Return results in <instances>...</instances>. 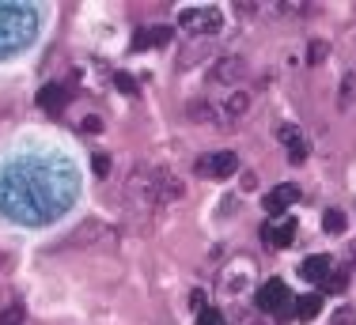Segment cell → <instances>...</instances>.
<instances>
[{"instance_id": "cell-1", "label": "cell", "mask_w": 356, "mask_h": 325, "mask_svg": "<svg viewBox=\"0 0 356 325\" xmlns=\"http://www.w3.org/2000/svg\"><path fill=\"white\" fill-rule=\"evenodd\" d=\"M258 310L273 314V318H288V314H296L292 292H288L284 280H266V284L258 288Z\"/></svg>"}, {"instance_id": "cell-2", "label": "cell", "mask_w": 356, "mask_h": 325, "mask_svg": "<svg viewBox=\"0 0 356 325\" xmlns=\"http://www.w3.org/2000/svg\"><path fill=\"white\" fill-rule=\"evenodd\" d=\"M178 27L186 34H216L224 27V15H220V8H182L178 12Z\"/></svg>"}, {"instance_id": "cell-3", "label": "cell", "mask_w": 356, "mask_h": 325, "mask_svg": "<svg viewBox=\"0 0 356 325\" xmlns=\"http://www.w3.org/2000/svg\"><path fill=\"white\" fill-rule=\"evenodd\" d=\"M186 190H182V182L171 174V170H152L148 174V185H144V197H148L152 204H175L178 197H182Z\"/></svg>"}, {"instance_id": "cell-4", "label": "cell", "mask_w": 356, "mask_h": 325, "mask_svg": "<svg viewBox=\"0 0 356 325\" xmlns=\"http://www.w3.org/2000/svg\"><path fill=\"white\" fill-rule=\"evenodd\" d=\"M239 170V156L235 151H213V156L197 159V174L201 178H213V182H224Z\"/></svg>"}, {"instance_id": "cell-5", "label": "cell", "mask_w": 356, "mask_h": 325, "mask_svg": "<svg viewBox=\"0 0 356 325\" xmlns=\"http://www.w3.org/2000/svg\"><path fill=\"white\" fill-rule=\"evenodd\" d=\"M261 238H266L269 250H284V246H292V238H296V219H292V216H273L269 224H261Z\"/></svg>"}, {"instance_id": "cell-6", "label": "cell", "mask_w": 356, "mask_h": 325, "mask_svg": "<svg viewBox=\"0 0 356 325\" xmlns=\"http://www.w3.org/2000/svg\"><path fill=\"white\" fill-rule=\"evenodd\" d=\"M296 201H300V185L284 182V185H277V190L266 193V212L269 216H284V208H292Z\"/></svg>"}, {"instance_id": "cell-7", "label": "cell", "mask_w": 356, "mask_h": 325, "mask_svg": "<svg viewBox=\"0 0 356 325\" xmlns=\"http://www.w3.org/2000/svg\"><path fill=\"white\" fill-rule=\"evenodd\" d=\"M277 140L288 148V159H292V162L307 159V140H303V133L296 129V125H281V129H277Z\"/></svg>"}, {"instance_id": "cell-8", "label": "cell", "mask_w": 356, "mask_h": 325, "mask_svg": "<svg viewBox=\"0 0 356 325\" xmlns=\"http://www.w3.org/2000/svg\"><path fill=\"white\" fill-rule=\"evenodd\" d=\"M330 272H334V261H330L326 253H315V258H307L300 265V276L307 280V284H326Z\"/></svg>"}, {"instance_id": "cell-9", "label": "cell", "mask_w": 356, "mask_h": 325, "mask_svg": "<svg viewBox=\"0 0 356 325\" xmlns=\"http://www.w3.org/2000/svg\"><path fill=\"white\" fill-rule=\"evenodd\" d=\"M243 57H220V61L213 65V76H209V80L213 83H235L243 76Z\"/></svg>"}, {"instance_id": "cell-10", "label": "cell", "mask_w": 356, "mask_h": 325, "mask_svg": "<svg viewBox=\"0 0 356 325\" xmlns=\"http://www.w3.org/2000/svg\"><path fill=\"white\" fill-rule=\"evenodd\" d=\"M65 102H69V91H65L61 83H46V88L38 91V106L49 110V114H61Z\"/></svg>"}, {"instance_id": "cell-11", "label": "cell", "mask_w": 356, "mask_h": 325, "mask_svg": "<svg viewBox=\"0 0 356 325\" xmlns=\"http://www.w3.org/2000/svg\"><path fill=\"white\" fill-rule=\"evenodd\" d=\"M171 42V27H140L133 38V49H152V46H167Z\"/></svg>"}, {"instance_id": "cell-12", "label": "cell", "mask_w": 356, "mask_h": 325, "mask_svg": "<svg viewBox=\"0 0 356 325\" xmlns=\"http://www.w3.org/2000/svg\"><path fill=\"white\" fill-rule=\"evenodd\" d=\"M318 310H322V295L318 292H307V295L296 299V318H300V322L318 318Z\"/></svg>"}, {"instance_id": "cell-13", "label": "cell", "mask_w": 356, "mask_h": 325, "mask_svg": "<svg viewBox=\"0 0 356 325\" xmlns=\"http://www.w3.org/2000/svg\"><path fill=\"white\" fill-rule=\"evenodd\" d=\"M247 110H250V95H247V91H235V95L224 102V117H227V122H239Z\"/></svg>"}, {"instance_id": "cell-14", "label": "cell", "mask_w": 356, "mask_h": 325, "mask_svg": "<svg viewBox=\"0 0 356 325\" xmlns=\"http://www.w3.org/2000/svg\"><path fill=\"white\" fill-rule=\"evenodd\" d=\"M250 276H254V269H250V261H243V265H232V272H227V284H224V288H227V292H232V295H235V292H239V288H243V284H247V280H250Z\"/></svg>"}, {"instance_id": "cell-15", "label": "cell", "mask_w": 356, "mask_h": 325, "mask_svg": "<svg viewBox=\"0 0 356 325\" xmlns=\"http://www.w3.org/2000/svg\"><path fill=\"white\" fill-rule=\"evenodd\" d=\"M345 288H349V269H334L326 276V284H322V292L337 295V292H345Z\"/></svg>"}, {"instance_id": "cell-16", "label": "cell", "mask_w": 356, "mask_h": 325, "mask_svg": "<svg viewBox=\"0 0 356 325\" xmlns=\"http://www.w3.org/2000/svg\"><path fill=\"white\" fill-rule=\"evenodd\" d=\"M322 227L330 231V235H341L345 231V212H337V208H330L326 216H322Z\"/></svg>"}, {"instance_id": "cell-17", "label": "cell", "mask_w": 356, "mask_h": 325, "mask_svg": "<svg viewBox=\"0 0 356 325\" xmlns=\"http://www.w3.org/2000/svg\"><path fill=\"white\" fill-rule=\"evenodd\" d=\"M326 53H330V46H326V42H311L307 61H311V65H322V61H326Z\"/></svg>"}, {"instance_id": "cell-18", "label": "cell", "mask_w": 356, "mask_h": 325, "mask_svg": "<svg viewBox=\"0 0 356 325\" xmlns=\"http://www.w3.org/2000/svg\"><path fill=\"white\" fill-rule=\"evenodd\" d=\"M197 325H227V322H224V314H220V310H213V306H205V310L197 314Z\"/></svg>"}, {"instance_id": "cell-19", "label": "cell", "mask_w": 356, "mask_h": 325, "mask_svg": "<svg viewBox=\"0 0 356 325\" xmlns=\"http://www.w3.org/2000/svg\"><path fill=\"white\" fill-rule=\"evenodd\" d=\"M19 322H23V306L19 303H12L4 314H0V325H19Z\"/></svg>"}, {"instance_id": "cell-20", "label": "cell", "mask_w": 356, "mask_h": 325, "mask_svg": "<svg viewBox=\"0 0 356 325\" xmlns=\"http://www.w3.org/2000/svg\"><path fill=\"white\" fill-rule=\"evenodd\" d=\"M330 325H356V310H349V306H341V310L330 318Z\"/></svg>"}, {"instance_id": "cell-21", "label": "cell", "mask_w": 356, "mask_h": 325, "mask_svg": "<svg viewBox=\"0 0 356 325\" xmlns=\"http://www.w3.org/2000/svg\"><path fill=\"white\" fill-rule=\"evenodd\" d=\"M91 167H95V174H99V178H106V174H110V159L103 156V151H99V156L91 159Z\"/></svg>"}, {"instance_id": "cell-22", "label": "cell", "mask_w": 356, "mask_h": 325, "mask_svg": "<svg viewBox=\"0 0 356 325\" xmlns=\"http://www.w3.org/2000/svg\"><path fill=\"white\" fill-rule=\"evenodd\" d=\"M114 83L125 91V95H137V88H133V76H122V72H118V76H114Z\"/></svg>"}, {"instance_id": "cell-23", "label": "cell", "mask_w": 356, "mask_h": 325, "mask_svg": "<svg viewBox=\"0 0 356 325\" xmlns=\"http://www.w3.org/2000/svg\"><path fill=\"white\" fill-rule=\"evenodd\" d=\"M80 129H83V133H103V122H99V117H83Z\"/></svg>"}]
</instances>
